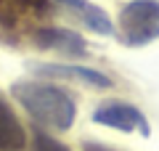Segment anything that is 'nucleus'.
I'll return each mask as SVG.
<instances>
[{
    "mask_svg": "<svg viewBox=\"0 0 159 151\" xmlns=\"http://www.w3.org/2000/svg\"><path fill=\"white\" fill-rule=\"evenodd\" d=\"M11 95L27 109V114L40 122L43 127L51 130H69L77 119V103L66 90L56 88L48 82H34V80H24V82L11 85Z\"/></svg>",
    "mask_w": 159,
    "mask_h": 151,
    "instance_id": "nucleus-1",
    "label": "nucleus"
},
{
    "mask_svg": "<svg viewBox=\"0 0 159 151\" xmlns=\"http://www.w3.org/2000/svg\"><path fill=\"white\" fill-rule=\"evenodd\" d=\"M122 40L133 48L148 45L159 37V0H130L119 11Z\"/></svg>",
    "mask_w": 159,
    "mask_h": 151,
    "instance_id": "nucleus-2",
    "label": "nucleus"
},
{
    "mask_svg": "<svg viewBox=\"0 0 159 151\" xmlns=\"http://www.w3.org/2000/svg\"><path fill=\"white\" fill-rule=\"evenodd\" d=\"M93 122L114 127L119 133H141L143 138L151 135V127H148V119L143 117V112L135 109L133 103H125V101H106V103H101L93 112Z\"/></svg>",
    "mask_w": 159,
    "mask_h": 151,
    "instance_id": "nucleus-3",
    "label": "nucleus"
},
{
    "mask_svg": "<svg viewBox=\"0 0 159 151\" xmlns=\"http://www.w3.org/2000/svg\"><path fill=\"white\" fill-rule=\"evenodd\" d=\"M34 43H37L40 48L58 50V53H66V56H85L88 53L85 40L80 37L77 32L64 29V27H43V29H37V32H34Z\"/></svg>",
    "mask_w": 159,
    "mask_h": 151,
    "instance_id": "nucleus-4",
    "label": "nucleus"
},
{
    "mask_svg": "<svg viewBox=\"0 0 159 151\" xmlns=\"http://www.w3.org/2000/svg\"><path fill=\"white\" fill-rule=\"evenodd\" d=\"M37 74H45V77H66V80H77V82L93 85V88H111V80L103 72H96L90 66H69V64H37L34 66Z\"/></svg>",
    "mask_w": 159,
    "mask_h": 151,
    "instance_id": "nucleus-5",
    "label": "nucleus"
},
{
    "mask_svg": "<svg viewBox=\"0 0 159 151\" xmlns=\"http://www.w3.org/2000/svg\"><path fill=\"white\" fill-rule=\"evenodd\" d=\"M58 3H64L66 8H72V11L82 19V24H85L90 32L106 34V37H114V34H117V29H114L111 19H109L98 6H93L90 0H58Z\"/></svg>",
    "mask_w": 159,
    "mask_h": 151,
    "instance_id": "nucleus-6",
    "label": "nucleus"
},
{
    "mask_svg": "<svg viewBox=\"0 0 159 151\" xmlns=\"http://www.w3.org/2000/svg\"><path fill=\"white\" fill-rule=\"evenodd\" d=\"M27 146V133H24L19 117L13 109L0 98V151H21Z\"/></svg>",
    "mask_w": 159,
    "mask_h": 151,
    "instance_id": "nucleus-7",
    "label": "nucleus"
},
{
    "mask_svg": "<svg viewBox=\"0 0 159 151\" xmlns=\"http://www.w3.org/2000/svg\"><path fill=\"white\" fill-rule=\"evenodd\" d=\"M32 151H69V149L61 143V140L51 138V135H45V133H34V138H32Z\"/></svg>",
    "mask_w": 159,
    "mask_h": 151,
    "instance_id": "nucleus-8",
    "label": "nucleus"
},
{
    "mask_svg": "<svg viewBox=\"0 0 159 151\" xmlns=\"http://www.w3.org/2000/svg\"><path fill=\"white\" fill-rule=\"evenodd\" d=\"M88 151H103V149H96V146H88Z\"/></svg>",
    "mask_w": 159,
    "mask_h": 151,
    "instance_id": "nucleus-9",
    "label": "nucleus"
}]
</instances>
